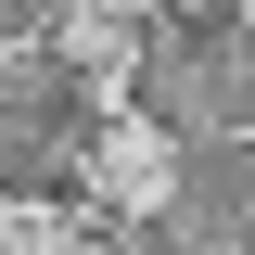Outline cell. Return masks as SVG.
<instances>
[{"label":"cell","instance_id":"cell-4","mask_svg":"<svg viewBox=\"0 0 255 255\" xmlns=\"http://www.w3.org/2000/svg\"><path fill=\"white\" fill-rule=\"evenodd\" d=\"M51 13H64V0H0V38H38Z\"/></svg>","mask_w":255,"mask_h":255},{"label":"cell","instance_id":"cell-3","mask_svg":"<svg viewBox=\"0 0 255 255\" xmlns=\"http://www.w3.org/2000/svg\"><path fill=\"white\" fill-rule=\"evenodd\" d=\"M230 128H255V38L230 51Z\"/></svg>","mask_w":255,"mask_h":255},{"label":"cell","instance_id":"cell-2","mask_svg":"<svg viewBox=\"0 0 255 255\" xmlns=\"http://www.w3.org/2000/svg\"><path fill=\"white\" fill-rule=\"evenodd\" d=\"M0 191H26V204H77V140L38 115L26 77H0Z\"/></svg>","mask_w":255,"mask_h":255},{"label":"cell","instance_id":"cell-5","mask_svg":"<svg viewBox=\"0 0 255 255\" xmlns=\"http://www.w3.org/2000/svg\"><path fill=\"white\" fill-rule=\"evenodd\" d=\"M204 255H255V204H243V217H230V230H217Z\"/></svg>","mask_w":255,"mask_h":255},{"label":"cell","instance_id":"cell-1","mask_svg":"<svg viewBox=\"0 0 255 255\" xmlns=\"http://www.w3.org/2000/svg\"><path fill=\"white\" fill-rule=\"evenodd\" d=\"M230 0H166L153 13V51H140V115L166 128V140H204V128H230Z\"/></svg>","mask_w":255,"mask_h":255}]
</instances>
